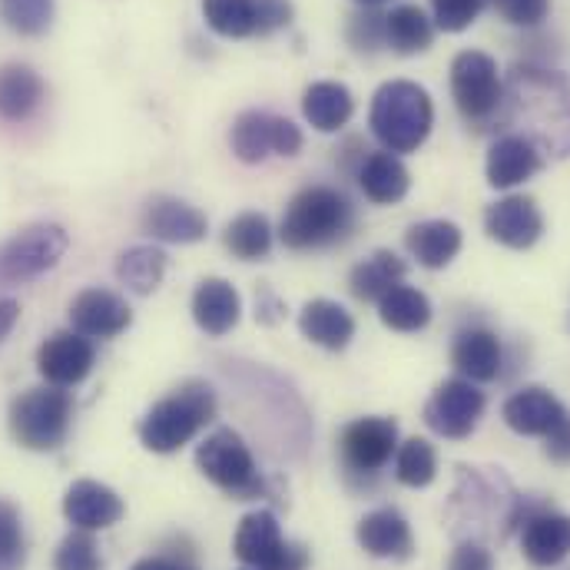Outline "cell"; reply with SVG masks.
Here are the masks:
<instances>
[{"instance_id": "1", "label": "cell", "mask_w": 570, "mask_h": 570, "mask_svg": "<svg viewBox=\"0 0 570 570\" xmlns=\"http://www.w3.org/2000/svg\"><path fill=\"white\" fill-rule=\"evenodd\" d=\"M501 127L531 140L541 153L570 156V80L544 63H518L504 87Z\"/></svg>"}, {"instance_id": "2", "label": "cell", "mask_w": 570, "mask_h": 570, "mask_svg": "<svg viewBox=\"0 0 570 570\" xmlns=\"http://www.w3.org/2000/svg\"><path fill=\"white\" fill-rule=\"evenodd\" d=\"M355 229V206L332 186H305L285 206L279 239L292 253L328 249L345 243Z\"/></svg>"}, {"instance_id": "3", "label": "cell", "mask_w": 570, "mask_h": 570, "mask_svg": "<svg viewBox=\"0 0 570 570\" xmlns=\"http://www.w3.org/2000/svg\"><path fill=\"white\" fill-rule=\"evenodd\" d=\"M219 412L213 385L193 379L183 382L173 395L156 402L140 422V441L153 454H173L189 444Z\"/></svg>"}, {"instance_id": "4", "label": "cell", "mask_w": 570, "mask_h": 570, "mask_svg": "<svg viewBox=\"0 0 570 570\" xmlns=\"http://www.w3.org/2000/svg\"><path fill=\"white\" fill-rule=\"evenodd\" d=\"M368 127L389 153H415L434 127V104L425 87L412 80H389L372 97Z\"/></svg>"}, {"instance_id": "5", "label": "cell", "mask_w": 570, "mask_h": 570, "mask_svg": "<svg viewBox=\"0 0 570 570\" xmlns=\"http://www.w3.org/2000/svg\"><path fill=\"white\" fill-rule=\"evenodd\" d=\"M451 97L468 127L488 130L501 124L504 80L498 73V60L484 50H461L451 60Z\"/></svg>"}, {"instance_id": "6", "label": "cell", "mask_w": 570, "mask_h": 570, "mask_svg": "<svg viewBox=\"0 0 570 570\" xmlns=\"http://www.w3.org/2000/svg\"><path fill=\"white\" fill-rule=\"evenodd\" d=\"M73 399L57 385L27 389L10 402V434L27 451H57L70 431Z\"/></svg>"}, {"instance_id": "7", "label": "cell", "mask_w": 570, "mask_h": 570, "mask_svg": "<svg viewBox=\"0 0 570 570\" xmlns=\"http://www.w3.org/2000/svg\"><path fill=\"white\" fill-rule=\"evenodd\" d=\"M196 464L206 481H213L219 491H226L236 501H253L266 491V481L256 468L249 444L233 428H216L196 448Z\"/></svg>"}, {"instance_id": "8", "label": "cell", "mask_w": 570, "mask_h": 570, "mask_svg": "<svg viewBox=\"0 0 570 570\" xmlns=\"http://www.w3.org/2000/svg\"><path fill=\"white\" fill-rule=\"evenodd\" d=\"M70 246V236L57 223H33L0 246V285H23L50 273Z\"/></svg>"}, {"instance_id": "9", "label": "cell", "mask_w": 570, "mask_h": 570, "mask_svg": "<svg viewBox=\"0 0 570 570\" xmlns=\"http://www.w3.org/2000/svg\"><path fill=\"white\" fill-rule=\"evenodd\" d=\"M236 558L253 570H308V551L295 541H285L273 511H253L239 521Z\"/></svg>"}, {"instance_id": "10", "label": "cell", "mask_w": 570, "mask_h": 570, "mask_svg": "<svg viewBox=\"0 0 570 570\" xmlns=\"http://www.w3.org/2000/svg\"><path fill=\"white\" fill-rule=\"evenodd\" d=\"M399 451V425L392 419H358L345 425L338 438V454L348 474L375 478Z\"/></svg>"}, {"instance_id": "11", "label": "cell", "mask_w": 570, "mask_h": 570, "mask_svg": "<svg viewBox=\"0 0 570 570\" xmlns=\"http://www.w3.org/2000/svg\"><path fill=\"white\" fill-rule=\"evenodd\" d=\"M484 392L468 379H448L434 389L425 405V425L451 441L468 438L484 415Z\"/></svg>"}, {"instance_id": "12", "label": "cell", "mask_w": 570, "mask_h": 570, "mask_svg": "<svg viewBox=\"0 0 570 570\" xmlns=\"http://www.w3.org/2000/svg\"><path fill=\"white\" fill-rule=\"evenodd\" d=\"M94 342L80 332H53L40 352H37V372L47 379V385L57 389H70L80 385L90 372H94Z\"/></svg>"}, {"instance_id": "13", "label": "cell", "mask_w": 570, "mask_h": 570, "mask_svg": "<svg viewBox=\"0 0 570 570\" xmlns=\"http://www.w3.org/2000/svg\"><path fill=\"white\" fill-rule=\"evenodd\" d=\"M484 229L508 249H531L544 233V216L531 196H504L488 206Z\"/></svg>"}, {"instance_id": "14", "label": "cell", "mask_w": 570, "mask_h": 570, "mask_svg": "<svg viewBox=\"0 0 570 570\" xmlns=\"http://www.w3.org/2000/svg\"><path fill=\"white\" fill-rule=\"evenodd\" d=\"M63 514H67V521L77 531H90L94 534V531H107V528L120 524L124 514H127V504H124V498L114 488L83 478V481H73L67 488Z\"/></svg>"}, {"instance_id": "15", "label": "cell", "mask_w": 570, "mask_h": 570, "mask_svg": "<svg viewBox=\"0 0 570 570\" xmlns=\"http://www.w3.org/2000/svg\"><path fill=\"white\" fill-rule=\"evenodd\" d=\"M134 322L127 298L110 288H83L70 302V325L87 338H117Z\"/></svg>"}, {"instance_id": "16", "label": "cell", "mask_w": 570, "mask_h": 570, "mask_svg": "<svg viewBox=\"0 0 570 570\" xmlns=\"http://www.w3.org/2000/svg\"><path fill=\"white\" fill-rule=\"evenodd\" d=\"M206 216L176 196H153L142 209V233L156 243L189 246L206 236Z\"/></svg>"}, {"instance_id": "17", "label": "cell", "mask_w": 570, "mask_h": 570, "mask_svg": "<svg viewBox=\"0 0 570 570\" xmlns=\"http://www.w3.org/2000/svg\"><path fill=\"white\" fill-rule=\"evenodd\" d=\"M355 538H358V544H362L365 554L382 558V561H409V558L415 554L412 528H409L405 514L395 511V508L368 511V514L358 521Z\"/></svg>"}, {"instance_id": "18", "label": "cell", "mask_w": 570, "mask_h": 570, "mask_svg": "<svg viewBox=\"0 0 570 570\" xmlns=\"http://www.w3.org/2000/svg\"><path fill=\"white\" fill-rule=\"evenodd\" d=\"M521 551L534 568H558L570 558V514L551 508L521 524Z\"/></svg>"}, {"instance_id": "19", "label": "cell", "mask_w": 570, "mask_h": 570, "mask_svg": "<svg viewBox=\"0 0 570 570\" xmlns=\"http://www.w3.org/2000/svg\"><path fill=\"white\" fill-rule=\"evenodd\" d=\"M501 415H504V425L511 431H518L524 438H544L568 419V409L548 389L528 385V389H518L504 402Z\"/></svg>"}, {"instance_id": "20", "label": "cell", "mask_w": 570, "mask_h": 570, "mask_svg": "<svg viewBox=\"0 0 570 570\" xmlns=\"http://www.w3.org/2000/svg\"><path fill=\"white\" fill-rule=\"evenodd\" d=\"M451 365L468 382H494L504 368V348L501 338L491 328L471 325L454 335L451 345Z\"/></svg>"}, {"instance_id": "21", "label": "cell", "mask_w": 570, "mask_h": 570, "mask_svg": "<svg viewBox=\"0 0 570 570\" xmlns=\"http://www.w3.org/2000/svg\"><path fill=\"white\" fill-rule=\"evenodd\" d=\"M541 166H544V153L531 140L514 134L498 137L488 149V183L494 189H514L531 176H538Z\"/></svg>"}, {"instance_id": "22", "label": "cell", "mask_w": 570, "mask_h": 570, "mask_svg": "<svg viewBox=\"0 0 570 570\" xmlns=\"http://www.w3.org/2000/svg\"><path fill=\"white\" fill-rule=\"evenodd\" d=\"M239 315H243V298L233 288V283L203 279L196 285V292H193V318L206 335L219 338V335L233 332L239 325Z\"/></svg>"}, {"instance_id": "23", "label": "cell", "mask_w": 570, "mask_h": 570, "mask_svg": "<svg viewBox=\"0 0 570 570\" xmlns=\"http://www.w3.org/2000/svg\"><path fill=\"white\" fill-rule=\"evenodd\" d=\"M47 87L40 73L27 63H7L0 67V120L23 124L43 107Z\"/></svg>"}, {"instance_id": "24", "label": "cell", "mask_w": 570, "mask_h": 570, "mask_svg": "<svg viewBox=\"0 0 570 570\" xmlns=\"http://www.w3.org/2000/svg\"><path fill=\"white\" fill-rule=\"evenodd\" d=\"M302 114H305V124L318 134H338L352 114H355V100H352V90L345 83H335V80H318L312 87H305L302 94Z\"/></svg>"}, {"instance_id": "25", "label": "cell", "mask_w": 570, "mask_h": 570, "mask_svg": "<svg viewBox=\"0 0 570 570\" xmlns=\"http://www.w3.org/2000/svg\"><path fill=\"white\" fill-rule=\"evenodd\" d=\"M355 179H358L362 193H365L372 203H379V206L402 203V199L409 196V189H412V173H409V166H405L395 153H389V149L368 153V159L362 163V169H358Z\"/></svg>"}, {"instance_id": "26", "label": "cell", "mask_w": 570, "mask_h": 570, "mask_svg": "<svg viewBox=\"0 0 570 570\" xmlns=\"http://www.w3.org/2000/svg\"><path fill=\"white\" fill-rule=\"evenodd\" d=\"M298 328L308 342H315L328 352H342L355 335V318L332 298H312L298 312Z\"/></svg>"}, {"instance_id": "27", "label": "cell", "mask_w": 570, "mask_h": 570, "mask_svg": "<svg viewBox=\"0 0 570 570\" xmlns=\"http://www.w3.org/2000/svg\"><path fill=\"white\" fill-rule=\"evenodd\" d=\"M405 246L419 259V266H425V269H444L461 253V229L454 223H448V219L415 223L405 233Z\"/></svg>"}, {"instance_id": "28", "label": "cell", "mask_w": 570, "mask_h": 570, "mask_svg": "<svg viewBox=\"0 0 570 570\" xmlns=\"http://www.w3.org/2000/svg\"><path fill=\"white\" fill-rule=\"evenodd\" d=\"M434 40V20L419 3H399L385 13V47H392L399 57L425 53Z\"/></svg>"}, {"instance_id": "29", "label": "cell", "mask_w": 570, "mask_h": 570, "mask_svg": "<svg viewBox=\"0 0 570 570\" xmlns=\"http://www.w3.org/2000/svg\"><path fill=\"white\" fill-rule=\"evenodd\" d=\"M405 263L392 253V249H379L372 253L365 263H358L348 276V288L358 302H379L385 292H392L395 285L405 279Z\"/></svg>"}, {"instance_id": "30", "label": "cell", "mask_w": 570, "mask_h": 570, "mask_svg": "<svg viewBox=\"0 0 570 570\" xmlns=\"http://www.w3.org/2000/svg\"><path fill=\"white\" fill-rule=\"evenodd\" d=\"M379 318L395 332H422L431 322V302L422 288L395 285L379 298Z\"/></svg>"}, {"instance_id": "31", "label": "cell", "mask_w": 570, "mask_h": 570, "mask_svg": "<svg viewBox=\"0 0 570 570\" xmlns=\"http://www.w3.org/2000/svg\"><path fill=\"white\" fill-rule=\"evenodd\" d=\"M273 114H263V110H246L236 117L233 124V134H229V142H233V153L239 163L246 166H259L273 156Z\"/></svg>"}, {"instance_id": "32", "label": "cell", "mask_w": 570, "mask_h": 570, "mask_svg": "<svg viewBox=\"0 0 570 570\" xmlns=\"http://www.w3.org/2000/svg\"><path fill=\"white\" fill-rule=\"evenodd\" d=\"M166 276V253L159 246H134L117 259V279L137 295L156 292Z\"/></svg>"}, {"instance_id": "33", "label": "cell", "mask_w": 570, "mask_h": 570, "mask_svg": "<svg viewBox=\"0 0 570 570\" xmlns=\"http://www.w3.org/2000/svg\"><path fill=\"white\" fill-rule=\"evenodd\" d=\"M203 20L226 40L256 37V0H203Z\"/></svg>"}, {"instance_id": "34", "label": "cell", "mask_w": 570, "mask_h": 570, "mask_svg": "<svg viewBox=\"0 0 570 570\" xmlns=\"http://www.w3.org/2000/svg\"><path fill=\"white\" fill-rule=\"evenodd\" d=\"M226 246L233 256L256 263L273 249V226L263 213H243L226 226Z\"/></svg>"}, {"instance_id": "35", "label": "cell", "mask_w": 570, "mask_h": 570, "mask_svg": "<svg viewBox=\"0 0 570 570\" xmlns=\"http://www.w3.org/2000/svg\"><path fill=\"white\" fill-rule=\"evenodd\" d=\"M438 474V454L425 438H409L395 451V478L405 488H428Z\"/></svg>"}, {"instance_id": "36", "label": "cell", "mask_w": 570, "mask_h": 570, "mask_svg": "<svg viewBox=\"0 0 570 570\" xmlns=\"http://www.w3.org/2000/svg\"><path fill=\"white\" fill-rule=\"evenodd\" d=\"M57 0H0L3 23L20 37H43L53 23Z\"/></svg>"}, {"instance_id": "37", "label": "cell", "mask_w": 570, "mask_h": 570, "mask_svg": "<svg viewBox=\"0 0 570 570\" xmlns=\"http://www.w3.org/2000/svg\"><path fill=\"white\" fill-rule=\"evenodd\" d=\"M345 40L355 53H379L385 47V13L379 7H362L345 23Z\"/></svg>"}, {"instance_id": "38", "label": "cell", "mask_w": 570, "mask_h": 570, "mask_svg": "<svg viewBox=\"0 0 570 570\" xmlns=\"http://www.w3.org/2000/svg\"><path fill=\"white\" fill-rule=\"evenodd\" d=\"M53 570H104V558L94 534L73 528V534H67L53 554Z\"/></svg>"}, {"instance_id": "39", "label": "cell", "mask_w": 570, "mask_h": 570, "mask_svg": "<svg viewBox=\"0 0 570 570\" xmlns=\"http://www.w3.org/2000/svg\"><path fill=\"white\" fill-rule=\"evenodd\" d=\"M27 561L20 511L0 498V570H20Z\"/></svg>"}, {"instance_id": "40", "label": "cell", "mask_w": 570, "mask_h": 570, "mask_svg": "<svg viewBox=\"0 0 570 570\" xmlns=\"http://www.w3.org/2000/svg\"><path fill=\"white\" fill-rule=\"evenodd\" d=\"M481 10H484V0H431V13H434L431 20L444 33L468 30L478 20Z\"/></svg>"}, {"instance_id": "41", "label": "cell", "mask_w": 570, "mask_h": 570, "mask_svg": "<svg viewBox=\"0 0 570 570\" xmlns=\"http://www.w3.org/2000/svg\"><path fill=\"white\" fill-rule=\"evenodd\" d=\"M491 3L508 23L524 27V30L541 27L551 13V0H491Z\"/></svg>"}, {"instance_id": "42", "label": "cell", "mask_w": 570, "mask_h": 570, "mask_svg": "<svg viewBox=\"0 0 570 570\" xmlns=\"http://www.w3.org/2000/svg\"><path fill=\"white\" fill-rule=\"evenodd\" d=\"M292 23V0H256V33L269 37Z\"/></svg>"}, {"instance_id": "43", "label": "cell", "mask_w": 570, "mask_h": 570, "mask_svg": "<svg viewBox=\"0 0 570 570\" xmlns=\"http://www.w3.org/2000/svg\"><path fill=\"white\" fill-rule=\"evenodd\" d=\"M448 570H494V554L481 544V541H461L454 551H451V561Z\"/></svg>"}, {"instance_id": "44", "label": "cell", "mask_w": 570, "mask_h": 570, "mask_svg": "<svg viewBox=\"0 0 570 570\" xmlns=\"http://www.w3.org/2000/svg\"><path fill=\"white\" fill-rule=\"evenodd\" d=\"M298 149H302V130L292 120L276 117L273 120V156L292 159V156H298Z\"/></svg>"}, {"instance_id": "45", "label": "cell", "mask_w": 570, "mask_h": 570, "mask_svg": "<svg viewBox=\"0 0 570 570\" xmlns=\"http://www.w3.org/2000/svg\"><path fill=\"white\" fill-rule=\"evenodd\" d=\"M544 454L554 464H570V415L551 434H544Z\"/></svg>"}, {"instance_id": "46", "label": "cell", "mask_w": 570, "mask_h": 570, "mask_svg": "<svg viewBox=\"0 0 570 570\" xmlns=\"http://www.w3.org/2000/svg\"><path fill=\"white\" fill-rule=\"evenodd\" d=\"M365 159H368V146L358 140V137H348L345 146L338 149V166H342L345 173H352V176H358V169H362Z\"/></svg>"}, {"instance_id": "47", "label": "cell", "mask_w": 570, "mask_h": 570, "mask_svg": "<svg viewBox=\"0 0 570 570\" xmlns=\"http://www.w3.org/2000/svg\"><path fill=\"white\" fill-rule=\"evenodd\" d=\"M186 554V551H183ZM183 554L169 551V554H156V558H142L134 564V570H179L183 568Z\"/></svg>"}, {"instance_id": "48", "label": "cell", "mask_w": 570, "mask_h": 570, "mask_svg": "<svg viewBox=\"0 0 570 570\" xmlns=\"http://www.w3.org/2000/svg\"><path fill=\"white\" fill-rule=\"evenodd\" d=\"M17 318H20V302L17 298H0V342L13 332Z\"/></svg>"}, {"instance_id": "49", "label": "cell", "mask_w": 570, "mask_h": 570, "mask_svg": "<svg viewBox=\"0 0 570 570\" xmlns=\"http://www.w3.org/2000/svg\"><path fill=\"white\" fill-rule=\"evenodd\" d=\"M256 308H259L256 315H259L263 322H269V325H273V322L279 318V312H283V305H279V298H276L273 292H263V295L256 298Z\"/></svg>"}, {"instance_id": "50", "label": "cell", "mask_w": 570, "mask_h": 570, "mask_svg": "<svg viewBox=\"0 0 570 570\" xmlns=\"http://www.w3.org/2000/svg\"><path fill=\"white\" fill-rule=\"evenodd\" d=\"M179 570H196V561H193V554H189V551L183 554V568Z\"/></svg>"}, {"instance_id": "51", "label": "cell", "mask_w": 570, "mask_h": 570, "mask_svg": "<svg viewBox=\"0 0 570 570\" xmlns=\"http://www.w3.org/2000/svg\"><path fill=\"white\" fill-rule=\"evenodd\" d=\"M355 3H362V7H379V3H385V0H355Z\"/></svg>"}]
</instances>
